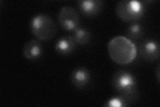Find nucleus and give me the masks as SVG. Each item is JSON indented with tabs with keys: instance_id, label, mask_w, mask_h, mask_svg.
Masks as SVG:
<instances>
[{
	"instance_id": "obj_4",
	"label": "nucleus",
	"mask_w": 160,
	"mask_h": 107,
	"mask_svg": "<svg viewBox=\"0 0 160 107\" xmlns=\"http://www.w3.org/2000/svg\"><path fill=\"white\" fill-rule=\"evenodd\" d=\"M146 10L145 2L139 1L122 0L119 2L116 6L117 16L126 22L138 21L143 17Z\"/></svg>"
},
{
	"instance_id": "obj_8",
	"label": "nucleus",
	"mask_w": 160,
	"mask_h": 107,
	"mask_svg": "<svg viewBox=\"0 0 160 107\" xmlns=\"http://www.w3.org/2000/svg\"><path fill=\"white\" fill-rule=\"evenodd\" d=\"M91 74L86 68L80 66L75 68L70 76V80L76 87L83 89L86 88L90 82Z\"/></svg>"
},
{
	"instance_id": "obj_10",
	"label": "nucleus",
	"mask_w": 160,
	"mask_h": 107,
	"mask_svg": "<svg viewBox=\"0 0 160 107\" xmlns=\"http://www.w3.org/2000/svg\"><path fill=\"white\" fill-rule=\"evenodd\" d=\"M23 55L29 60L39 59L42 54L43 48L39 40L33 39L29 40L23 47Z\"/></svg>"
},
{
	"instance_id": "obj_7",
	"label": "nucleus",
	"mask_w": 160,
	"mask_h": 107,
	"mask_svg": "<svg viewBox=\"0 0 160 107\" xmlns=\"http://www.w3.org/2000/svg\"><path fill=\"white\" fill-rule=\"evenodd\" d=\"M79 11L84 16H94L102 9L103 2L101 0H79L77 2Z\"/></svg>"
},
{
	"instance_id": "obj_13",
	"label": "nucleus",
	"mask_w": 160,
	"mask_h": 107,
	"mask_svg": "<svg viewBox=\"0 0 160 107\" xmlns=\"http://www.w3.org/2000/svg\"><path fill=\"white\" fill-rule=\"evenodd\" d=\"M129 104V102L125 99L123 96L121 95H118L108 100L106 104H104L105 106H114V107H122V106H127Z\"/></svg>"
},
{
	"instance_id": "obj_5",
	"label": "nucleus",
	"mask_w": 160,
	"mask_h": 107,
	"mask_svg": "<svg viewBox=\"0 0 160 107\" xmlns=\"http://www.w3.org/2000/svg\"><path fill=\"white\" fill-rule=\"evenodd\" d=\"M58 21L63 29L73 31L79 27L80 16L79 12L72 6H63L59 11Z\"/></svg>"
},
{
	"instance_id": "obj_2",
	"label": "nucleus",
	"mask_w": 160,
	"mask_h": 107,
	"mask_svg": "<svg viewBox=\"0 0 160 107\" xmlns=\"http://www.w3.org/2000/svg\"><path fill=\"white\" fill-rule=\"evenodd\" d=\"M112 84L117 93L129 103L136 100L138 96V82L135 76L129 71L120 70L113 75Z\"/></svg>"
},
{
	"instance_id": "obj_11",
	"label": "nucleus",
	"mask_w": 160,
	"mask_h": 107,
	"mask_svg": "<svg viewBox=\"0 0 160 107\" xmlns=\"http://www.w3.org/2000/svg\"><path fill=\"white\" fill-rule=\"evenodd\" d=\"M144 34V27L139 22H134L130 24L127 28L126 35L131 41L138 40L141 38Z\"/></svg>"
},
{
	"instance_id": "obj_1",
	"label": "nucleus",
	"mask_w": 160,
	"mask_h": 107,
	"mask_svg": "<svg viewBox=\"0 0 160 107\" xmlns=\"http://www.w3.org/2000/svg\"><path fill=\"white\" fill-rule=\"evenodd\" d=\"M108 52L110 58L119 65H128L136 59L137 48L135 44L126 36L118 35L108 44Z\"/></svg>"
},
{
	"instance_id": "obj_6",
	"label": "nucleus",
	"mask_w": 160,
	"mask_h": 107,
	"mask_svg": "<svg viewBox=\"0 0 160 107\" xmlns=\"http://www.w3.org/2000/svg\"><path fill=\"white\" fill-rule=\"evenodd\" d=\"M139 52L141 57L148 62H153L159 56V45L156 40L146 39L139 44Z\"/></svg>"
},
{
	"instance_id": "obj_12",
	"label": "nucleus",
	"mask_w": 160,
	"mask_h": 107,
	"mask_svg": "<svg viewBox=\"0 0 160 107\" xmlns=\"http://www.w3.org/2000/svg\"><path fill=\"white\" fill-rule=\"evenodd\" d=\"M77 44L86 45L91 40V33L86 28L78 27L73 31L72 35Z\"/></svg>"
},
{
	"instance_id": "obj_3",
	"label": "nucleus",
	"mask_w": 160,
	"mask_h": 107,
	"mask_svg": "<svg viewBox=\"0 0 160 107\" xmlns=\"http://www.w3.org/2000/svg\"><path fill=\"white\" fill-rule=\"evenodd\" d=\"M30 29L38 40L48 41L55 37L57 26L53 20L44 13L34 16L30 22Z\"/></svg>"
},
{
	"instance_id": "obj_9",
	"label": "nucleus",
	"mask_w": 160,
	"mask_h": 107,
	"mask_svg": "<svg viewBox=\"0 0 160 107\" xmlns=\"http://www.w3.org/2000/svg\"><path fill=\"white\" fill-rule=\"evenodd\" d=\"M77 44L72 35H66L59 38L55 45V50L62 56L71 54L76 48Z\"/></svg>"
},
{
	"instance_id": "obj_14",
	"label": "nucleus",
	"mask_w": 160,
	"mask_h": 107,
	"mask_svg": "<svg viewBox=\"0 0 160 107\" xmlns=\"http://www.w3.org/2000/svg\"><path fill=\"white\" fill-rule=\"evenodd\" d=\"M159 66H158V69H157V76H158V81H159Z\"/></svg>"
}]
</instances>
